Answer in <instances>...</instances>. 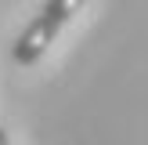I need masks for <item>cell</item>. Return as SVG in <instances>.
Returning <instances> with one entry per match:
<instances>
[{"label": "cell", "instance_id": "obj_2", "mask_svg": "<svg viewBox=\"0 0 148 145\" xmlns=\"http://www.w3.org/2000/svg\"><path fill=\"white\" fill-rule=\"evenodd\" d=\"M0 145H11V138H7V130L0 127Z\"/></svg>", "mask_w": 148, "mask_h": 145}, {"label": "cell", "instance_id": "obj_1", "mask_svg": "<svg viewBox=\"0 0 148 145\" xmlns=\"http://www.w3.org/2000/svg\"><path fill=\"white\" fill-rule=\"evenodd\" d=\"M83 4L87 0H47V4L40 7V14L18 33V40H14V47H11V58L18 65H36L47 55V47L58 40V33L83 11Z\"/></svg>", "mask_w": 148, "mask_h": 145}]
</instances>
